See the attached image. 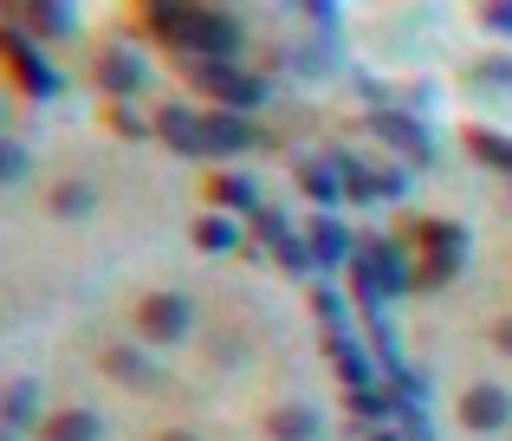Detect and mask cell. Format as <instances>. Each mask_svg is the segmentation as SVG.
Here are the masks:
<instances>
[{
  "label": "cell",
  "mask_w": 512,
  "mask_h": 441,
  "mask_svg": "<svg viewBox=\"0 0 512 441\" xmlns=\"http://www.w3.org/2000/svg\"><path fill=\"white\" fill-rule=\"evenodd\" d=\"M240 46H247V33H240L234 13H227V7H195V20H188V46H182L188 65H234Z\"/></svg>",
  "instance_id": "6da1fadb"
},
{
  "label": "cell",
  "mask_w": 512,
  "mask_h": 441,
  "mask_svg": "<svg viewBox=\"0 0 512 441\" xmlns=\"http://www.w3.org/2000/svg\"><path fill=\"white\" fill-rule=\"evenodd\" d=\"M188 72H195V85L208 91V98H221V111H234V117L260 111V104L273 98V85H266L260 72H240V65H188Z\"/></svg>",
  "instance_id": "7a4b0ae2"
},
{
  "label": "cell",
  "mask_w": 512,
  "mask_h": 441,
  "mask_svg": "<svg viewBox=\"0 0 512 441\" xmlns=\"http://www.w3.org/2000/svg\"><path fill=\"white\" fill-rule=\"evenodd\" d=\"M0 59L13 65V78H20L33 98H59V91H65V78L52 72L46 52H39V39H33V33H20V26H7V20H0Z\"/></svg>",
  "instance_id": "3957f363"
},
{
  "label": "cell",
  "mask_w": 512,
  "mask_h": 441,
  "mask_svg": "<svg viewBox=\"0 0 512 441\" xmlns=\"http://www.w3.org/2000/svg\"><path fill=\"white\" fill-rule=\"evenodd\" d=\"M137 325H143L150 344H175V338H188V325H195V305H188L182 292H150L143 312H137Z\"/></svg>",
  "instance_id": "277c9868"
},
{
  "label": "cell",
  "mask_w": 512,
  "mask_h": 441,
  "mask_svg": "<svg viewBox=\"0 0 512 441\" xmlns=\"http://www.w3.org/2000/svg\"><path fill=\"white\" fill-rule=\"evenodd\" d=\"M98 85H104V98L130 104L143 85H150V65H143V52H137V46H104V59H98Z\"/></svg>",
  "instance_id": "5b68a950"
},
{
  "label": "cell",
  "mask_w": 512,
  "mask_h": 441,
  "mask_svg": "<svg viewBox=\"0 0 512 441\" xmlns=\"http://www.w3.org/2000/svg\"><path fill=\"white\" fill-rule=\"evenodd\" d=\"M201 137H208V156H247V150H266V130L253 117H234V111H208L201 117Z\"/></svg>",
  "instance_id": "8992f818"
},
{
  "label": "cell",
  "mask_w": 512,
  "mask_h": 441,
  "mask_svg": "<svg viewBox=\"0 0 512 441\" xmlns=\"http://www.w3.org/2000/svg\"><path fill=\"white\" fill-rule=\"evenodd\" d=\"M156 137L169 143L182 163H201L208 156V137H201V111H188V104H156Z\"/></svg>",
  "instance_id": "52a82bcc"
},
{
  "label": "cell",
  "mask_w": 512,
  "mask_h": 441,
  "mask_svg": "<svg viewBox=\"0 0 512 441\" xmlns=\"http://www.w3.org/2000/svg\"><path fill=\"white\" fill-rule=\"evenodd\" d=\"M370 130H376L383 143H396V150L409 156L415 169H428V163H435V143H428V130L415 124L409 111H389V104H383V111H370Z\"/></svg>",
  "instance_id": "ba28073f"
},
{
  "label": "cell",
  "mask_w": 512,
  "mask_h": 441,
  "mask_svg": "<svg viewBox=\"0 0 512 441\" xmlns=\"http://www.w3.org/2000/svg\"><path fill=\"white\" fill-rule=\"evenodd\" d=\"M357 260L370 266V279L383 286V299H402V292L415 286V266H409V253H402L396 240H370V247H363Z\"/></svg>",
  "instance_id": "9c48e42d"
},
{
  "label": "cell",
  "mask_w": 512,
  "mask_h": 441,
  "mask_svg": "<svg viewBox=\"0 0 512 441\" xmlns=\"http://www.w3.org/2000/svg\"><path fill=\"white\" fill-rule=\"evenodd\" d=\"M461 422L474 435H500L506 422H512V396L500 390V383H474V390L461 396Z\"/></svg>",
  "instance_id": "30bf717a"
},
{
  "label": "cell",
  "mask_w": 512,
  "mask_h": 441,
  "mask_svg": "<svg viewBox=\"0 0 512 441\" xmlns=\"http://www.w3.org/2000/svg\"><path fill=\"white\" fill-rule=\"evenodd\" d=\"M305 247H312V266H350L357 240H350V227L338 215H318L312 227H305Z\"/></svg>",
  "instance_id": "8fae6325"
},
{
  "label": "cell",
  "mask_w": 512,
  "mask_h": 441,
  "mask_svg": "<svg viewBox=\"0 0 512 441\" xmlns=\"http://www.w3.org/2000/svg\"><path fill=\"white\" fill-rule=\"evenodd\" d=\"M331 364H338L344 390H370L376 383V351H363V338H350V331L331 338Z\"/></svg>",
  "instance_id": "7c38bea8"
},
{
  "label": "cell",
  "mask_w": 512,
  "mask_h": 441,
  "mask_svg": "<svg viewBox=\"0 0 512 441\" xmlns=\"http://www.w3.org/2000/svg\"><path fill=\"white\" fill-rule=\"evenodd\" d=\"M299 189L318 202V215H331V208L344 202V182H338V163L331 156H305L299 163Z\"/></svg>",
  "instance_id": "4fadbf2b"
},
{
  "label": "cell",
  "mask_w": 512,
  "mask_h": 441,
  "mask_svg": "<svg viewBox=\"0 0 512 441\" xmlns=\"http://www.w3.org/2000/svg\"><path fill=\"white\" fill-rule=\"evenodd\" d=\"M20 20H26V33H33V39H65V33H78V7H65V0L20 7Z\"/></svg>",
  "instance_id": "5bb4252c"
},
{
  "label": "cell",
  "mask_w": 512,
  "mask_h": 441,
  "mask_svg": "<svg viewBox=\"0 0 512 441\" xmlns=\"http://www.w3.org/2000/svg\"><path fill=\"white\" fill-rule=\"evenodd\" d=\"M33 422H39V383H33V377H20L7 396H0V429L20 435V429H33Z\"/></svg>",
  "instance_id": "9a60e30c"
},
{
  "label": "cell",
  "mask_w": 512,
  "mask_h": 441,
  "mask_svg": "<svg viewBox=\"0 0 512 441\" xmlns=\"http://www.w3.org/2000/svg\"><path fill=\"white\" fill-rule=\"evenodd\" d=\"M46 441H104L98 409H52V416H46Z\"/></svg>",
  "instance_id": "2e32d148"
},
{
  "label": "cell",
  "mask_w": 512,
  "mask_h": 441,
  "mask_svg": "<svg viewBox=\"0 0 512 441\" xmlns=\"http://www.w3.org/2000/svg\"><path fill=\"white\" fill-rule=\"evenodd\" d=\"M266 435H273V441H318V409L279 403L273 416H266Z\"/></svg>",
  "instance_id": "e0dca14e"
},
{
  "label": "cell",
  "mask_w": 512,
  "mask_h": 441,
  "mask_svg": "<svg viewBox=\"0 0 512 441\" xmlns=\"http://www.w3.org/2000/svg\"><path fill=\"white\" fill-rule=\"evenodd\" d=\"M467 156H480L487 169H500V176H512V137H506V130L467 124Z\"/></svg>",
  "instance_id": "ac0fdd59"
},
{
  "label": "cell",
  "mask_w": 512,
  "mask_h": 441,
  "mask_svg": "<svg viewBox=\"0 0 512 441\" xmlns=\"http://www.w3.org/2000/svg\"><path fill=\"white\" fill-rule=\"evenodd\" d=\"M104 370H111L117 383H130V390H150L156 383V364L143 351H130V344H117V351H104Z\"/></svg>",
  "instance_id": "d6986e66"
},
{
  "label": "cell",
  "mask_w": 512,
  "mask_h": 441,
  "mask_svg": "<svg viewBox=\"0 0 512 441\" xmlns=\"http://www.w3.org/2000/svg\"><path fill=\"white\" fill-rule=\"evenodd\" d=\"M195 247H201V253H234V247H240V221L221 215V208H214V215H201V221H195Z\"/></svg>",
  "instance_id": "ffe728a7"
},
{
  "label": "cell",
  "mask_w": 512,
  "mask_h": 441,
  "mask_svg": "<svg viewBox=\"0 0 512 441\" xmlns=\"http://www.w3.org/2000/svg\"><path fill=\"white\" fill-rule=\"evenodd\" d=\"M350 416H357V429H383V422H396V403H389V390H350Z\"/></svg>",
  "instance_id": "44dd1931"
},
{
  "label": "cell",
  "mask_w": 512,
  "mask_h": 441,
  "mask_svg": "<svg viewBox=\"0 0 512 441\" xmlns=\"http://www.w3.org/2000/svg\"><path fill=\"white\" fill-rule=\"evenodd\" d=\"M331 163H338L344 202H376V195H383V182H376V169H363L357 156H331Z\"/></svg>",
  "instance_id": "7402d4cb"
},
{
  "label": "cell",
  "mask_w": 512,
  "mask_h": 441,
  "mask_svg": "<svg viewBox=\"0 0 512 441\" xmlns=\"http://www.w3.org/2000/svg\"><path fill=\"white\" fill-rule=\"evenodd\" d=\"M292 240V221L279 215V208H253V260H260V253H279Z\"/></svg>",
  "instance_id": "603a6c76"
},
{
  "label": "cell",
  "mask_w": 512,
  "mask_h": 441,
  "mask_svg": "<svg viewBox=\"0 0 512 441\" xmlns=\"http://www.w3.org/2000/svg\"><path fill=\"white\" fill-rule=\"evenodd\" d=\"M91 208H98V189H91V182H59V189H52V215L59 221H85Z\"/></svg>",
  "instance_id": "cb8c5ba5"
},
{
  "label": "cell",
  "mask_w": 512,
  "mask_h": 441,
  "mask_svg": "<svg viewBox=\"0 0 512 441\" xmlns=\"http://www.w3.org/2000/svg\"><path fill=\"white\" fill-rule=\"evenodd\" d=\"M208 202H221V215H240V208H260V195H253V182L247 176H214V189H208Z\"/></svg>",
  "instance_id": "d4e9b609"
},
{
  "label": "cell",
  "mask_w": 512,
  "mask_h": 441,
  "mask_svg": "<svg viewBox=\"0 0 512 441\" xmlns=\"http://www.w3.org/2000/svg\"><path fill=\"white\" fill-rule=\"evenodd\" d=\"M422 253H448V260H467V227H454V221H422Z\"/></svg>",
  "instance_id": "484cf974"
},
{
  "label": "cell",
  "mask_w": 512,
  "mask_h": 441,
  "mask_svg": "<svg viewBox=\"0 0 512 441\" xmlns=\"http://www.w3.org/2000/svg\"><path fill=\"white\" fill-rule=\"evenodd\" d=\"M188 20H195V7H150V26H156V39H169L175 52L188 46Z\"/></svg>",
  "instance_id": "4316f807"
},
{
  "label": "cell",
  "mask_w": 512,
  "mask_h": 441,
  "mask_svg": "<svg viewBox=\"0 0 512 441\" xmlns=\"http://www.w3.org/2000/svg\"><path fill=\"white\" fill-rule=\"evenodd\" d=\"M292 72H299V78H325L331 72V39H305V46H292Z\"/></svg>",
  "instance_id": "83f0119b"
},
{
  "label": "cell",
  "mask_w": 512,
  "mask_h": 441,
  "mask_svg": "<svg viewBox=\"0 0 512 441\" xmlns=\"http://www.w3.org/2000/svg\"><path fill=\"white\" fill-rule=\"evenodd\" d=\"M396 435H409V441H435V422H428V409H422V403H396Z\"/></svg>",
  "instance_id": "f1b7e54d"
},
{
  "label": "cell",
  "mask_w": 512,
  "mask_h": 441,
  "mask_svg": "<svg viewBox=\"0 0 512 441\" xmlns=\"http://www.w3.org/2000/svg\"><path fill=\"white\" fill-rule=\"evenodd\" d=\"M279 266H286L292 279H312V247H305V234H292L286 247H279Z\"/></svg>",
  "instance_id": "f546056e"
},
{
  "label": "cell",
  "mask_w": 512,
  "mask_h": 441,
  "mask_svg": "<svg viewBox=\"0 0 512 441\" xmlns=\"http://www.w3.org/2000/svg\"><path fill=\"white\" fill-rule=\"evenodd\" d=\"M454 273H461V260H448V253H428V266L415 273V286H448Z\"/></svg>",
  "instance_id": "4dcf8cb0"
},
{
  "label": "cell",
  "mask_w": 512,
  "mask_h": 441,
  "mask_svg": "<svg viewBox=\"0 0 512 441\" xmlns=\"http://www.w3.org/2000/svg\"><path fill=\"white\" fill-rule=\"evenodd\" d=\"M20 176H26V150L0 137V189H7V182H20Z\"/></svg>",
  "instance_id": "1f68e13d"
},
{
  "label": "cell",
  "mask_w": 512,
  "mask_h": 441,
  "mask_svg": "<svg viewBox=\"0 0 512 441\" xmlns=\"http://www.w3.org/2000/svg\"><path fill=\"white\" fill-rule=\"evenodd\" d=\"M480 26H487V33H500V39H512V0H493V7H480Z\"/></svg>",
  "instance_id": "d6a6232c"
},
{
  "label": "cell",
  "mask_w": 512,
  "mask_h": 441,
  "mask_svg": "<svg viewBox=\"0 0 512 441\" xmlns=\"http://www.w3.org/2000/svg\"><path fill=\"white\" fill-rule=\"evenodd\" d=\"M318 318H325V331H331V338H338V331H344V299H338V292H318Z\"/></svg>",
  "instance_id": "836d02e7"
},
{
  "label": "cell",
  "mask_w": 512,
  "mask_h": 441,
  "mask_svg": "<svg viewBox=\"0 0 512 441\" xmlns=\"http://www.w3.org/2000/svg\"><path fill=\"white\" fill-rule=\"evenodd\" d=\"M305 20H312V26H318L325 39L338 33V7H331V0H305Z\"/></svg>",
  "instance_id": "e575fe53"
},
{
  "label": "cell",
  "mask_w": 512,
  "mask_h": 441,
  "mask_svg": "<svg viewBox=\"0 0 512 441\" xmlns=\"http://www.w3.org/2000/svg\"><path fill=\"white\" fill-rule=\"evenodd\" d=\"M111 124H117V137H143V130H150L137 104H117V111H111Z\"/></svg>",
  "instance_id": "d590c367"
},
{
  "label": "cell",
  "mask_w": 512,
  "mask_h": 441,
  "mask_svg": "<svg viewBox=\"0 0 512 441\" xmlns=\"http://www.w3.org/2000/svg\"><path fill=\"white\" fill-rule=\"evenodd\" d=\"M474 78H480V85H512V59H480Z\"/></svg>",
  "instance_id": "8d00e7d4"
},
{
  "label": "cell",
  "mask_w": 512,
  "mask_h": 441,
  "mask_svg": "<svg viewBox=\"0 0 512 441\" xmlns=\"http://www.w3.org/2000/svg\"><path fill=\"white\" fill-rule=\"evenodd\" d=\"M376 182H383L389 202H402V195H409V176H402V169H389V176H376Z\"/></svg>",
  "instance_id": "74e56055"
},
{
  "label": "cell",
  "mask_w": 512,
  "mask_h": 441,
  "mask_svg": "<svg viewBox=\"0 0 512 441\" xmlns=\"http://www.w3.org/2000/svg\"><path fill=\"white\" fill-rule=\"evenodd\" d=\"M493 344H500V351L512 357V318H500V325H493Z\"/></svg>",
  "instance_id": "f35d334b"
},
{
  "label": "cell",
  "mask_w": 512,
  "mask_h": 441,
  "mask_svg": "<svg viewBox=\"0 0 512 441\" xmlns=\"http://www.w3.org/2000/svg\"><path fill=\"white\" fill-rule=\"evenodd\" d=\"M363 441H409V435H396V429H370Z\"/></svg>",
  "instance_id": "ab89813d"
},
{
  "label": "cell",
  "mask_w": 512,
  "mask_h": 441,
  "mask_svg": "<svg viewBox=\"0 0 512 441\" xmlns=\"http://www.w3.org/2000/svg\"><path fill=\"white\" fill-rule=\"evenodd\" d=\"M163 441H195V435H188V429H175V435H163Z\"/></svg>",
  "instance_id": "60d3db41"
}]
</instances>
